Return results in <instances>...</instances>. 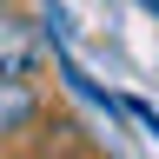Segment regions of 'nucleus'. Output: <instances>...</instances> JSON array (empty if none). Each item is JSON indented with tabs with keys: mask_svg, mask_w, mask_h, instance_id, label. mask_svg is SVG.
<instances>
[{
	"mask_svg": "<svg viewBox=\"0 0 159 159\" xmlns=\"http://www.w3.org/2000/svg\"><path fill=\"white\" fill-rule=\"evenodd\" d=\"M33 66H40V40H33V27L0 13V80H33Z\"/></svg>",
	"mask_w": 159,
	"mask_h": 159,
	"instance_id": "1",
	"label": "nucleus"
},
{
	"mask_svg": "<svg viewBox=\"0 0 159 159\" xmlns=\"http://www.w3.org/2000/svg\"><path fill=\"white\" fill-rule=\"evenodd\" d=\"M33 119H40L33 80H0V139H7V133H27Z\"/></svg>",
	"mask_w": 159,
	"mask_h": 159,
	"instance_id": "2",
	"label": "nucleus"
},
{
	"mask_svg": "<svg viewBox=\"0 0 159 159\" xmlns=\"http://www.w3.org/2000/svg\"><path fill=\"white\" fill-rule=\"evenodd\" d=\"M126 113H133V119H139V126H146V133H152V139H159V113H152V106H146V99H126Z\"/></svg>",
	"mask_w": 159,
	"mask_h": 159,
	"instance_id": "3",
	"label": "nucleus"
},
{
	"mask_svg": "<svg viewBox=\"0 0 159 159\" xmlns=\"http://www.w3.org/2000/svg\"><path fill=\"white\" fill-rule=\"evenodd\" d=\"M0 13H7V0H0Z\"/></svg>",
	"mask_w": 159,
	"mask_h": 159,
	"instance_id": "4",
	"label": "nucleus"
}]
</instances>
